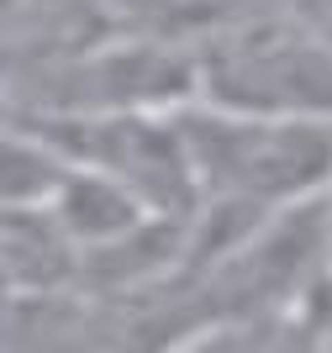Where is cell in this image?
<instances>
[{"instance_id": "cell-1", "label": "cell", "mask_w": 332, "mask_h": 353, "mask_svg": "<svg viewBox=\"0 0 332 353\" xmlns=\"http://www.w3.org/2000/svg\"><path fill=\"white\" fill-rule=\"evenodd\" d=\"M195 163V206L264 221L332 195V121L237 117L211 105H179Z\"/></svg>"}, {"instance_id": "cell-4", "label": "cell", "mask_w": 332, "mask_h": 353, "mask_svg": "<svg viewBox=\"0 0 332 353\" xmlns=\"http://www.w3.org/2000/svg\"><path fill=\"white\" fill-rule=\"evenodd\" d=\"M74 290V253L48 211L0 206V316Z\"/></svg>"}, {"instance_id": "cell-6", "label": "cell", "mask_w": 332, "mask_h": 353, "mask_svg": "<svg viewBox=\"0 0 332 353\" xmlns=\"http://www.w3.org/2000/svg\"><path fill=\"white\" fill-rule=\"evenodd\" d=\"M306 322V353H332V280L317 285V295L301 306Z\"/></svg>"}, {"instance_id": "cell-9", "label": "cell", "mask_w": 332, "mask_h": 353, "mask_svg": "<svg viewBox=\"0 0 332 353\" xmlns=\"http://www.w3.org/2000/svg\"><path fill=\"white\" fill-rule=\"evenodd\" d=\"M327 221H332V195H327Z\"/></svg>"}, {"instance_id": "cell-7", "label": "cell", "mask_w": 332, "mask_h": 353, "mask_svg": "<svg viewBox=\"0 0 332 353\" xmlns=\"http://www.w3.org/2000/svg\"><path fill=\"white\" fill-rule=\"evenodd\" d=\"M301 16L311 21V32H317L322 43L332 48V0H306V6H301Z\"/></svg>"}, {"instance_id": "cell-2", "label": "cell", "mask_w": 332, "mask_h": 353, "mask_svg": "<svg viewBox=\"0 0 332 353\" xmlns=\"http://www.w3.org/2000/svg\"><path fill=\"white\" fill-rule=\"evenodd\" d=\"M32 127L58 148L64 163L111 179L153 216H190L201 201L179 111H111V117L32 121Z\"/></svg>"}, {"instance_id": "cell-8", "label": "cell", "mask_w": 332, "mask_h": 353, "mask_svg": "<svg viewBox=\"0 0 332 353\" xmlns=\"http://www.w3.org/2000/svg\"><path fill=\"white\" fill-rule=\"evenodd\" d=\"M280 6H295V11H301V6H306V0H280Z\"/></svg>"}, {"instance_id": "cell-5", "label": "cell", "mask_w": 332, "mask_h": 353, "mask_svg": "<svg viewBox=\"0 0 332 353\" xmlns=\"http://www.w3.org/2000/svg\"><path fill=\"white\" fill-rule=\"evenodd\" d=\"M164 353H306V322L295 316H217L174 332Z\"/></svg>"}, {"instance_id": "cell-3", "label": "cell", "mask_w": 332, "mask_h": 353, "mask_svg": "<svg viewBox=\"0 0 332 353\" xmlns=\"http://www.w3.org/2000/svg\"><path fill=\"white\" fill-rule=\"evenodd\" d=\"M127 27L106 0H0V111Z\"/></svg>"}]
</instances>
